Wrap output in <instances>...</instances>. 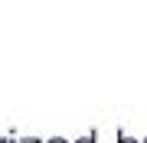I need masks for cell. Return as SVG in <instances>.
I'll use <instances>...</instances> for the list:
<instances>
[{
  "label": "cell",
  "instance_id": "obj_1",
  "mask_svg": "<svg viewBox=\"0 0 147 143\" xmlns=\"http://www.w3.org/2000/svg\"><path fill=\"white\" fill-rule=\"evenodd\" d=\"M82 143H92V140H82Z\"/></svg>",
  "mask_w": 147,
  "mask_h": 143
},
{
  "label": "cell",
  "instance_id": "obj_2",
  "mask_svg": "<svg viewBox=\"0 0 147 143\" xmlns=\"http://www.w3.org/2000/svg\"><path fill=\"white\" fill-rule=\"evenodd\" d=\"M53 143H62V140H53Z\"/></svg>",
  "mask_w": 147,
  "mask_h": 143
}]
</instances>
